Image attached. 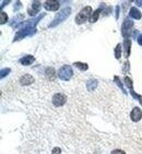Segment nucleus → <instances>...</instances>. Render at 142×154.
I'll list each match as a JSON object with an SVG mask.
<instances>
[{
  "mask_svg": "<svg viewBox=\"0 0 142 154\" xmlns=\"http://www.w3.org/2000/svg\"><path fill=\"white\" fill-rule=\"evenodd\" d=\"M72 74H73V71H72V68H71V66H62L61 68L58 70V77L63 81H68L71 79L72 77Z\"/></svg>",
  "mask_w": 142,
  "mask_h": 154,
  "instance_id": "7ed1b4c3",
  "label": "nucleus"
},
{
  "mask_svg": "<svg viewBox=\"0 0 142 154\" xmlns=\"http://www.w3.org/2000/svg\"><path fill=\"white\" fill-rule=\"evenodd\" d=\"M138 43H139L140 45H142V34L138 37Z\"/></svg>",
  "mask_w": 142,
  "mask_h": 154,
  "instance_id": "a878e982",
  "label": "nucleus"
},
{
  "mask_svg": "<svg viewBox=\"0 0 142 154\" xmlns=\"http://www.w3.org/2000/svg\"><path fill=\"white\" fill-rule=\"evenodd\" d=\"M90 14H92V8L91 7H85V8L81 10V11L78 13L77 17H76V23L77 24L84 23V22L89 19Z\"/></svg>",
  "mask_w": 142,
  "mask_h": 154,
  "instance_id": "f03ea898",
  "label": "nucleus"
},
{
  "mask_svg": "<svg viewBox=\"0 0 142 154\" xmlns=\"http://www.w3.org/2000/svg\"><path fill=\"white\" fill-rule=\"evenodd\" d=\"M20 7H21V2L18 1V2H17V6H15V8H14V11H18V10L20 9Z\"/></svg>",
  "mask_w": 142,
  "mask_h": 154,
  "instance_id": "b1692460",
  "label": "nucleus"
},
{
  "mask_svg": "<svg viewBox=\"0 0 142 154\" xmlns=\"http://www.w3.org/2000/svg\"><path fill=\"white\" fill-rule=\"evenodd\" d=\"M46 74H47L48 77H51V79H55L56 78V73H55V70L54 68H47L46 69Z\"/></svg>",
  "mask_w": 142,
  "mask_h": 154,
  "instance_id": "a211bd4d",
  "label": "nucleus"
},
{
  "mask_svg": "<svg viewBox=\"0 0 142 154\" xmlns=\"http://www.w3.org/2000/svg\"><path fill=\"white\" fill-rule=\"evenodd\" d=\"M34 61H35V58H34L33 56H30V55L23 57V58H21L20 59V63L23 66H30L31 63Z\"/></svg>",
  "mask_w": 142,
  "mask_h": 154,
  "instance_id": "9b49d317",
  "label": "nucleus"
},
{
  "mask_svg": "<svg viewBox=\"0 0 142 154\" xmlns=\"http://www.w3.org/2000/svg\"><path fill=\"white\" fill-rule=\"evenodd\" d=\"M36 32V30L34 27H23V29H21L20 31L17 32L15 34V37L13 41L17 42V41H20V39L24 38V37H26V36H31V35H34Z\"/></svg>",
  "mask_w": 142,
  "mask_h": 154,
  "instance_id": "20e7f679",
  "label": "nucleus"
},
{
  "mask_svg": "<svg viewBox=\"0 0 142 154\" xmlns=\"http://www.w3.org/2000/svg\"><path fill=\"white\" fill-rule=\"evenodd\" d=\"M96 86H97V81L96 80H90L86 83V89H88V91H90V92L94 91V90L96 89Z\"/></svg>",
  "mask_w": 142,
  "mask_h": 154,
  "instance_id": "4468645a",
  "label": "nucleus"
},
{
  "mask_svg": "<svg viewBox=\"0 0 142 154\" xmlns=\"http://www.w3.org/2000/svg\"><path fill=\"white\" fill-rule=\"evenodd\" d=\"M110 154H126L122 150H114Z\"/></svg>",
  "mask_w": 142,
  "mask_h": 154,
  "instance_id": "5701e85b",
  "label": "nucleus"
},
{
  "mask_svg": "<svg viewBox=\"0 0 142 154\" xmlns=\"http://www.w3.org/2000/svg\"><path fill=\"white\" fill-rule=\"evenodd\" d=\"M136 3H137V6H142V0H137Z\"/></svg>",
  "mask_w": 142,
  "mask_h": 154,
  "instance_id": "bb28decb",
  "label": "nucleus"
},
{
  "mask_svg": "<svg viewBox=\"0 0 142 154\" xmlns=\"http://www.w3.org/2000/svg\"><path fill=\"white\" fill-rule=\"evenodd\" d=\"M8 20V15L5 13V12H1L0 13V23L1 24H5Z\"/></svg>",
  "mask_w": 142,
  "mask_h": 154,
  "instance_id": "6ab92c4d",
  "label": "nucleus"
},
{
  "mask_svg": "<svg viewBox=\"0 0 142 154\" xmlns=\"http://www.w3.org/2000/svg\"><path fill=\"white\" fill-rule=\"evenodd\" d=\"M70 13H71L70 7H67V8H63L62 10H60V11L58 12V14L56 15V18L54 19L53 22L49 24V27H55L56 25H58V24H60L61 22H63V21L70 15Z\"/></svg>",
  "mask_w": 142,
  "mask_h": 154,
  "instance_id": "f257e3e1",
  "label": "nucleus"
},
{
  "mask_svg": "<svg viewBox=\"0 0 142 154\" xmlns=\"http://www.w3.org/2000/svg\"><path fill=\"white\" fill-rule=\"evenodd\" d=\"M66 101H67V97L62 93H57L53 97V103L55 104V106H62L66 103Z\"/></svg>",
  "mask_w": 142,
  "mask_h": 154,
  "instance_id": "39448f33",
  "label": "nucleus"
},
{
  "mask_svg": "<svg viewBox=\"0 0 142 154\" xmlns=\"http://www.w3.org/2000/svg\"><path fill=\"white\" fill-rule=\"evenodd\" d=\"M103 7L104 6H102L101 8H98L97 10H95V11L91 14V17H90V22H91V23H95V22L98 20V17H100V13H101Z\"/></svg>",
  "mask_w": 142,
  "mask_h": 154,
  "instance_id": "ddd939ff",
  "label": "nucleus"
},
{
  "mask_svg": "<svg viewBox=\"0 0 142 154\" xmlns=\"http://www.w3.org/2000/svg\"><path fill=\"white\" fill-rule=\"evenodd\" d=\"M59 6V2L55 1V0H49V1H45L44 2V8L46 10H49V11H56V10H58Z\"/></svg>",
  "mask_w": 142,
  "mask_h": 154,
  "instance_id": "423d86ee",
  "label": "nucleus"
},
{
  "mask_svg": "<svg viewBox=\"0 0 142 154\" xmlns=\"http://www.w3.org/2000/svg\"><path fill=\"white\" fill-rule=\"evenodd\" d=\"M120 56H122V45L118 44L117 46H116V48H115V57H116V59H119V58H120Z\"/></svg>",
  "mask_w": 142,
  "mask_h": 154,
  "instance_id": "f3484780",
  "label": "nucleus"
},
{
  "mask_svg": "<svg viewBox=\"0 0 142 154\" xmlns=\"http://www.w3.org/2000/svg\"><path fill=\"white\" fill-rule=\"evenodd\" d=\"M20 82L22 85H27V84H31V83L34 82V79L30 74H23V77L21 78Z\"/></svg>",
  "mask_w": 142,
  "mask_h": 154,
  "instance_id": "1a4fd4ad",
  "label": "nucleus"
},
{
  "mask_svg": "<svg viewBox=\"0 0 142 154\" xmlns=\"http://www.w3.org/2000/svg\"><path fill=\"white\" fill-rule=\"evenodd\" d=\"M51 154H61V149L60 148H54Z\"/></svg>",
  "mask_w": 142,
  "mask_h": 154,
  "instance_id": "4be33fe9",
  "label": "nucleus"
},
{
  "mask_svg": "<svg viewBox=\"0 0 142 154\" xmlns=\"http://www.w3.org/2000/svg\"><path fill=\"white\" fill-rule=\"evenodd\" d=\"M73 66H76L78 69H80V70H82V71H85V70H88V69H89V66H88V63H84V62L77 61V62H74Z\"/></svg>",
  "mask_w": 142,
  "mask_h": 154,
  "instance_id": "2eb2a0df",
  "label": "nucleus"
},
{
  "mask_svg": "<svg viewBox=\"0 0 142 154\" xmlns=\"http://www.w3.org/2000/svg\"><path fill=\"white\" fill-rule=\"evenodd\" d=\"M137 98H138V100H139L140 104H141V105H142V96H140V95H138V96H137Z\"/></svg>",
  "mask_w": 142,
  "mask_h": 154,
  "instance_id": "cd10ccee",
  "label": "nucleus"
},
{
  "mask_svg": "<svg viewBox=\"0 0 142 154\" xmlns=\"http://www.w3.org/2000/svg\"><path fill=\"white\" fill-rule=\"evenodd\" d=\"M129 15H130L132 19H136V20H140L141 19V12L137 9L136 7H132L129 12Z\"/></svg>",
  "mask_w": 142,
  "mask_h": 154,
  "instance_id": "f8f14e48",
  "label": "nucleus"
},
{
  "mask_svg": "<svg viewBox=\"0 0 142 154\" xmlns=\"http://www.w3.org/2000/svg\"><path fill=\"white\" fill-rule=\"evenodd\" d=\"M10 72H11V69H10V68L2 69V70H1V72H0V73H1V78H5L6 75H8Z\"/></svg>",
  "mask_w": 142,
  "mask_h": 154,
  "instance_id": "aec40b11",
  "label": "nucleus"
},
{
  "mask_svg": "<svg viewBox=\"0 0 142 154\" xmlns=\"http://www.w3.org/2000/svg\"><path fill=\"white\" fill-rule=\"evenodd\" d=\"M130 45H131V42L130 39H126L125 41V46H126V48H125V56L129 57V54H130Z\"/></svg>",
  "mask_w": 142,
  "mask_h": 154,
  "instance_id": "dca6fc26",
  "label": "nucleus"
},
{
  "mask_svg": "<svg viewBox=\"0 0 142 154\" xmlns=\"http://www.w3.org/2000/svg\"><path fill=\"white\" fill-rule=\"evenodd\" d=\"M114 80L116 81V83H117V85H118L119 88H120V89H122V92H125V93H126V91H125V89H124V86H122V82H120V80H119V78H118V77H115V78H114Z\"/></svg>",
  "mask_w": 142,
  "mask_h": 154,
  "instance_id": "412c9836",
  "label": "nucleus"
},
{
  "mask_svg": "<svg viewBox=\"0 0 142 154\" xmlns=\"http://www.w3.org/2000/svg\"><path fill=\"white\" fill-rule=\"evenodd\" d=\"M133 26V22L130 20H126L124 21V23H122V35H126V31H129V29Z\"/></svg>",
  "mask_w": 142,
  "mask_h": 154,
  "instance_id": "9d476101",
  "label": "nucleus"
},
{
  "mask_svg": "<svg viewBox=\"0 0 142 154\" xmlns=\"http://www.w3.org/2000/svg\"><path fill=\"white\" fill-rule=\"evenodd\" d=\"M116 12H117V13H116V19H118V13H119V7L118 6H117V7H116Z\"/></svg>",
  "mask_w": 142,
  "mask_h": 154,
  "instance_id": "393cba45",
  "label": "nucleus"
},
{
  "mask_svg": "<svg viewBox=\"0 0 142 154\" xmlns=\"http://www.w3.org/2000/svg\"><path fill=\"white\" fill-rule=\"evenodd\" d=\"M130 118L132 122H139L140 119L142 118V110L140 109L139 107H134L130 113Z\"/></svg>",
  "mask_w": 142,
  "mask_h": 154,
  "instance_id": "0eeeda50",
  "label": "nucleus"
},
{
  "mask_svg": "<svg viewBox=\"0 0 142 154\" xmlns=\"http://www.w3.org/2000/svg\"><path fill=\"white\" fill-rule=\"evenodd\" d=\"M39 9H41V2L39 1H33L32 2V8L29 9V14L30 15H35L36 13H39Z\"/></svg>",
  "mask_w": 142,
  "mask_h": 154,
  "instance_id": "6e6552de",
  "label": "nucleus"
}]
</instances>
